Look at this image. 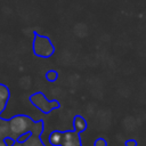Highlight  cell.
I'll return each instance as SVG.
<instances>
[{
  "instance_id": "9a60e30c",
  "label": "cell",
  "mask_w": 146,
  "mask_h": 146,
  "mask_svg": "<svg viewBox=\"0 0 146 146\" xmlns=\"http://www.w3.org/2000/svg\"><path fill=\"white\" fill-rule=\"evenodd\" d=\"M125 146H137V143L135 140H127L125 141Z\"/></svg>"
},
{
  "instance_id": "e0dca14e",
  "label": "cell",
  "mask_w": 146,
  "mask_h": 146,
  "mask_svg": "<svg viewBox=\"0 0 146 146\" xmlns=\"http://www.w3.org/2000/svg\"><path fill=\"white\" fill-rule=\"evenodd\" d=\"M0 146H6V144H5V141L2 139H0Z\"/></svg>"
},
{
  "instance_id": "4fadbf2b",
  "label": "cell",
  "mask_w": 146,
  "mask_h": 146,
  "mask_svg": "<svg viewBox=\"0 0 146 146\" xmlns=\"http://www.w3.org/2000/svg\"><path fill=\"white\" fill-rule=\"evenodd\" d=\"M94 146H107V143L104 138H98L96 141H95V145Z\"/></svg>"
},
{
  "instance_id": "3957f363",
  "label": "cell",
  "mask_w": 146,
  "mask_h": 146,
  "mask_svg": "<svg viewBox=\"0 0 146 146\" xmlns=\"http://www.w3.org/2000/svg\"><path fill=\"white\" fill-rule=\"evenodd\" d=\"M30 100L35 107H38L43 113H49L51 110L59 106L57 100H48L41 92H36V94L32 95Z\"/></svg>"
},
{
  "instance_id": "2e32d148",
  "label": "cell",
  "mask_w": 146,
  "mask_h": 146,
  "mask_svg": "<svg viewBox=\"0 0 146 146\" xmlns=\"http://www.w3.org/2000/svg\"><path fill=\"white\" fill-rule=\"evenodd\" d=\"M11 146H23V144H22V143H19V141H16V140H15V143H14Z\"/></svg>"
},
{
  "instance_id": "5bb4252c",
  "label": "cell",
  "mask_w": 146,
  "mask_h": 146,
  "mask_svg": "<svg viewBox=\"0 0 146 146\" xmlns=\"http://www.w3.org/2000/svg\"><path fill=\"white\" fill-rule=\"evenodd\" d=\"M6 105H7V102H6V100L0 99V113H2V112H3V110L6 108Z\"/></svg>"
},
{
  "instance_id": "30bf717a",
  "label": "cell",
  "mask_w": 146,
  "mask_h": 146,
  "mask_svg": "<svg viewBox=\"0 0 146 146\" xmlns=\"http://www.w3.org/2000/svg\"><path fill=\"white\" fill-rule=\"evenodd\" d=\"M57 76H58V74H57V72H56L55 70H50V71H48L47 74H46V79H47L48 81H55V80L57 79Z\"/></svg>"
},
{
  "instance_id": "7a4b0ae2",
  "label": "cell",
  "mask_w": 146,
  "mask_h": 146,
  "mask_svg": "<svg viewBox=\"0 0 146 146\" xmlns=\"http://www.w3.org/2000/svg\"><path fill=\"white\" fill-rule=\"evenodd\" d=\"M54 50H55L54 46L49 40V38L44 35H39V34L35 35L33 40V51L36 56L47 58L54 54Z\"/></svg>"
},
{
  "instance_id": "6da1fadb",
  "label": "cell",
  "mask_w": 146,
  "mask_h": 146,
  "mask_svg": "<svg viewBox=\"0 0 146 146\" xmlns=\"http://www.w3.org/2000/svg\"><path fill=\"white\" fill-rule=\"evenodd\" d=\"M33 125V121L26 116V115H15L8 121V129H9V136L15 138L25 133L30 132L31 128Z\"/></svg>"
},
{
  "instance_id": "ac0fdd59",
  "label": "cell",
  "mask_w": 146,
  "mask_h": 146,
  "mask_svg": "<svg viewBox=\"0 0 146 146\" xmlns=\"http://www.w3.org/2000/svg\"><path fill=\"white\" fill-rule=\"evenodd\" d=\"M41 146H43V145H41Z\"/></svg>"
},
{
  "instance_id": "ba28073f",
  "label": "cell",
  "mask_w": 146,
  "mask_h": 146,
  "mask_svg": "<svg viewBox=\"0 0 146 146\" xmlns=\"http://www.w3.org/2000/svg\"><path fill=\"white\" fill-rule=\"evenodd\" d=\"M7 136H9V129H8V122L2 121L0 123V139H5Z\"/></svg>"
},
{
  "instance_id": "8992f818",
  "label": "cell",
  "mask_w": 146,
  "mask_h": 146,
  "mask_svg": "<svg viewBox=\"0 0 146 146\" xmlns=\"http://www.w3.org/2000/svg\"><path fill=\"white\" fill-rule=\"evenodd\" d=\"M63 138V132L60 131H52L49 135V143L51 146H60Z\"/></svg>"
},
{
  "instance_id": "7c38bea8",
  "label": "cell",
  "mask_w": 146,
  "mask_h": 146,
  "mask_svg": "<svg viewBox=\"0 0 146 146\" xmlns=\"http://www.w3.org/2000/svg\"><path fill=\"white\" fill-rule=\"evenodd\" d=\"M3 141H5V144H6V146H11L14 143H15V138H13V137H10V136H7L5 139H2Z\"/></svg>"
},
{
  "instance_id": "8fae6325",
  "label": "cell",
  "mask_w": 146,
  "mask_h": 146,
  "mask_svg": "<svg viewBox=\"0 0 146 146\" xmlns=\"http://www.w3.org/2000/svg\"><path fill=\"white\" fill-rule=\"evenodd\" d=\"M30 135H31V132H25V133H23V135H21V136H18L17 138H16V141H19V143H23V141H25L29 137H30Z\"/></svg>"
},
{
  "instance_id": "52a82bcc",
  "label": "cell",
  "mask_w": 146,
  "mask_h": 146,
  "mask_svg": "<svg viewBox=\"0 0 146 146\" xmlns=\"http://www.w3.org/2000/svg\"><path fill=\"white\" fill-rule=\"evenodd\" d=\"M23 146H41L42 145V141L40 139V136H36V135H30V137L22 143Z\"/></svg>"
},
{
  "instance_id": "5b68a950",
  "label": "cell",
  "mask_w": 146,
  "mask_h": 146,
  "mask_svg": "<svg viewBox=\"0 0 146 146\" xmlns=\"http://www.w3.org/2000/svg\"><path fill=\"white\" fill-rule=\"evenodd\" d=\"M86 129H87V122H86V120L82 116H80V115L75 116L74 117V131L79 133V132L84 131Z\"/></svg>"
},
{
  "instance_id": "277c9868",
  "label": "cell",
  "mask_w": 146,
  "mask_h": 146,
  "mask_svg": "<svg viewBox=\"0 0 146 146\" xmlns=\"http://www.w3.org/2000/svg\"><path fill=\"white\" fill-rule=\"evenodd\" d=\"M60 146H81L79 133L75 131H65L63 132Z\"/></svg>"
},
{
  "instance_id": "9c48e42d",
  "label": "cell",
  "mask_w": 146,
  "mask_h": 146,
  "mask_svg": "<svg viewBox=\"0 0 146 146\" xmlns=\"http://www.w3.org/2000/svg\"><path fill=\"white\" fill-rule=\"evenodd\" d=\"M8 98H9V89L5 84H0V99L7 102Z\"/></svg>"
}]
</instances>
